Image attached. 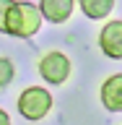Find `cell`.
Here are the masks:
<instances>
[{
	"instance_id": "5",
	"label": "cell",
	"mask_w": 122,
	"mask_h": 125,
	"mask_svg": "<svg viewBox=\"0 0 122 125\" xmlns=\"http://www.w3.org/2000/svg\"><path fill=\"white\" fill-rule=\"evenodd\" d=\"M99 99L101 107L109 112H122V73L109 76L99 89Z\"/></svg>"
},
{
	"instance_id": "4",
	"label": "cell",
	"mask_w": 122,
	"mask_h": 125,
	"mask_svg": "<svg viewBox=\"0 0 122 125\" xmlns=\"http://www.w3.org/2000/svg\"><path fill=\"white\" fill-rule=\"evenodd\" d=\"M99 47L101 52L112 57V60H122V18L107 21L99 31Z\"/></svg>"
},
{
	"instance_id": "8",
	"label": "cell",
	"mask_w": 122,
	"mask_h": 125,
	"mask_svg": "<svg viewBox=\"0 0 122 125\" xmlns=\"http://www.w3.org/2000/svg\"><path fill=\"white\" fill-rule=\"evenodd\" d=\"M13 78H16V65H13V60L0 55V89L10 86V81H13Z\"/></svg>"
},
{
	"instance_id": "1",
	"label": "cell",
	"mask_w": 122,
	"mask_h": 125,
	"mask_svg": "<svg viewBox=\"0 0 122 125\" xmlns=\"http://www.w3.org/2000/svg\"><path fill=\"white\" fill-rule=\"evenodd\" d=\"M42 21H44V16H42L37 3H26V0L18 3L16 0L5 16V34L18 39H31L42 29Z\"/></svg>"
},
{
	"instance_id": "3",
	"label": "cell",
	"mask_w": 122,
	"mask_h": 125,
	"mask_svg": "<svg viewBox=\"0 0 122 125\" xmlns=\"http://www.w3.org/2000/svg\"><path fill=\"white\" fill-rule=\"evenodd\" d=\"M39 76L44 78L47 83L52 86H62L65 81L70 78V70H73V65H70V57L65 52H60V50H49L47 55H42L39 57Z\"/></svg>"
},
{
	"instance_id": "2",
	"label": "cell",
	"mask_w": 122,
	"mask_h": 125,
	"mask_svg": "<svg viewBox=\"0 0 122 125\" xmlns=\"http://www.w3.org/2000/svg\"><path fill=\"white\" fill-rule=\"evenodd\" d=\"M49 109H52V94L44 86H29L18 94V112L31 123L44 120L49 115Z\"/></svg>"
},
{
	"instance_id": "7",
	"label": "cell",
	"mask_w": 122,
	"mask_h": 125,
	"mask_svg": "<svg viewBox=\"0 0 122 125\" xmlns=\"http://www.w3.org/2000/svg\"><path fill=\"white\" fill-rule=\"evenodd\" d=\"M78 5H81L86 18L101 21V18H107L114 10V0H78Z\"/></svg>"
},
{
	"instance_id": "9",
	"label": "cell",
	"mask_w": 122,
	"mask_h": 125,
	"mask_svg": "<svg viewBox=\"0 0 122 125\" xmlns=\"http://www.w3.org/2000/svg\"><path fill=\"white\" fill-rule=\"evenodd\" d=\"M16 0H0V31L5 34V16L8 10H10V5H13Z\"/></svg>"
},
{
	"instance_id": "10",
	"label": "cell",
	"mask_w": 122,
	"mask_h": 125,
	"mask_svg": "<svg viewBox=\"0 0 122 125\" xmlns=\"http://www.w3.org/2000/svg\"><path fill=\"white\" fill-rule=\"evenodd\" d=\"M0 125H10V117H8L5 109H0Z\"/></svg>"
},
{
	"instance_id": "6",
	"label": "cell",
	"mask_w": 122,
	"mask_h": 125,
	"mask_svg": "<svg viewBox=\"0 0 122 125\" xmlns=\"http://www.w3.org/2000/svg\"><path fill=\"white\" fill-rule=\"evenodd\" d=\"M75 0H39V10L49 23H65L73 16Z\"/></svg>"
}]
</instances>
